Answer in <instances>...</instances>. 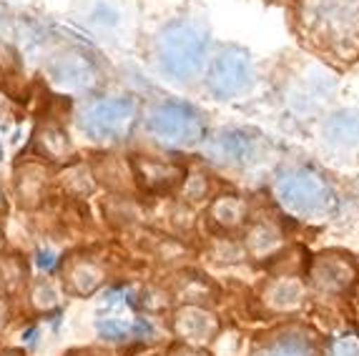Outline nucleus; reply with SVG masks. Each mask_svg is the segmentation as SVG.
Here are the masks:
<instances>
[{
    "label": "nucleus",
    "instance_id": "a878e982",
    "mask_svg": "<svg viewBox=\"0 0 359 356\" xmlns=\"http://www.w3.org/2000/svg\"><path fill=\"white\" fill-rule=\"evenodd\" d=\"M133 331H136L138 336H154V327H151L146 319H138L136 327H133Z\"/></svg>",
    "mask_w": 359,
    "mask_h": 356
},
{
    "label": "nucleus",
    "instance_id": "9b49d317",
    "mask_svg": "<svg viewBox=\"0 0 359 356\" xmlns=\"http://www.w3.org/2000/svg\"><path fill=\"white\" fill-rule=\"evenodd\" d=\"M174 331L176 336L186 338V341H211L219 334V319L204 306L186 303L174 316Z\"/></svg>",
    "mask_w": 359,
    "mask_h": 356
},
{
    "label": "nucleus",
    "instance_id": "39448f33",
    "mask_svg": "<svg viewBox=\"0 0 359 356\" xmlns=\"http://www.w3.org/2000/svg\"><path fill=\"white\" fill-rule=\"evenodd\" d=\"M138 118V106L133 98H111L98 101L83 113L81 128L88 133V138L101 143L126 141L133 131Z\"/></svg>",
    "mask_w": 359,
    "mask_h": 356
},
{
    "label": "nucleus",
    "instance_id": "f03ea898",
    "mask_svg": "<svg viewBox=\"0 0 359 356\" xmlns=\"http://www.w3.org/2000/svg\"><path fill=\"white\" fill-rule=\"evenodd\" d=\"M206 48L209 36L201 25L191 20H174L156 38V58L166 76L189 81L204 66Z\"/></svg>",
    "mask_w": 359,
    "mask_h": 356
},
{
    "label": "nucleus",
    "instance_id": "a211bd4d",
    "mask_svg": "<svg viewBox=\"0 0 359 356\" xmlns=\"http://www.w3.org/2000/svg\"><path fill=\"white\" fill-rule=\"evenodd\" d=\"M257 356H311L306 338L294 331H284L282 336H274Z\"/></svg>",
    "mask_w": 359,
    "mask_h": 356
},
{
    "label": "nucleus",
    "instance_id": "ddd939ff",
    "mask_svg": "<svg viewBox=\"0 0 359 356\" xmlns=\"http://www.w3.org/2000/svg\"><path fill=\"white\" fill-rule=\"evenodd\" d=\"M306 294V286L294 276H279V279L269 281L264 289V301L269 303L276 311H292L302 306Z\"/></svg>",
    "mask_w": 359,
    "mask_h": 356
},
{
    "label": "nucleus",
    "instance_id": "c756f323",
    "mask_svg": "<svg viewBox=\"0 0 359 356\" xmlns=\"http://www.w3.org/2000/svg\"><path fill=\"white\" fill-rule=\"evenodd\" d=\"M3 206H6V198H3V191H0V211H3Z\"/></svg>",
    "mask_w": 359,
    "mask_h": 356
},
{
    "label": "nucleus",
    "instance_id": "f8f14e48",
    "mask_svg": "<svg viewBox=\"0 0 359 356\" xmlns=\"http://www.w3.org/2000/svg\"><path fill=\"white\" fill-rule=\"evenodd\" d=\"M33 149L41 158H48L53 163H66L73 156L71 138L58 123H43L33 138Z\"/></svg>",
    "mask_w": 359,
    "mask_h": 356
},
{
    "label": "nucleus",
    "instance_id": "0eeeda50",
    "mask_svg": "<svg viewBox=\"0 0 359 356\" xmlns=\"http://www.w3.org/2000/svg\"><path fill=\"white\" fill-rule=\"evenodd\" d=\"M309 286L327 296H339L357 284V263L344 251H322L306 268Z\"/></svg>",
    "mask_w": 359,
    "mask_h": 356
},
{
    "label": "nucleus",
    "instance_id": "bb28decb",
    "mask_svg": "<svg viewBox=\"0 0 359 356\" xmlns=\"http://www.w3.org/2000/svg\"><path fill=\"white\" fill-rule=\"evenodd\" d=\"M38 266L41 268L53 266V254H50V251H38Z\"/></svg>",
    "mask_w": 359,
    "mask_h": 356
},
{
    "label": "nucleus",
    "instance_id": "4be33fe9",
    "mask_svg": "<svg viewBox=\"0 0 359 356\" xmlns=\"http://www.w3.org/2000/svg\"><path fill=\"white\" fill-rule=\"evenodd\" d=\"M330 356H359V338L352 334L337 336L330 346Z\"/></svg>",
    "mask_w": 359,
    "mask_h": 356
},
{
    "label": "nucleus",
    "instance_id": "4468645a",
    "mask_svg": "<svg viewBox=\"0 0 359 356\" xmlns=\"http://www.w3.org/2000/svg\"><path fill=\"white\" fill-rule=\"evenodd\" d=\"M68 291L76 296H90L103 284V268L93 259H73L66 266Z\"/></svg>",
    "mask_w": 359,
    "mask_h": 356
},
{
    "label": "nucleus",
    "instance_id": "5701e85b",
    "mask_svg": "<svg viewBox=\"0 0 359 356\" xmlns=\"http://www.w3.org/2000/svg\"><path fill=\"white\" fill-rule=\"evenodd\" d=\"M55 301H58V294H55V289L48 284V281H38V284L33 286V303H36V306L48 309V306H53Z\"/></svg>",
    "mask_w": 359,
    "mask_h": 356
},
{
    "label": "nucleus",
    "instance_id": "7ed1b4c3",
    "mask_svg": "<svg viewBox=\"0 0 359 356\" xmlns=\"http://www.w3.org/2000/svg\"><path fill=\"white\" fill-rule=\"evenodd\" d=\"M276 201L299 219H324L332 214L337 198L322 173L304 166L284 168L274 181Z\"/></svg>",
    "mask_w": 359,
    "mask_h": 356
},
{
    "label": "nucleus",
    "instance_id": "20e7f679",
    "mask_svg": "<svg viewBox=\"0 0 359 356\" xmlns=\"http://www.w3.org/2000/svg\"><path fill=\"white\" fill-rule=\"evenodd\" d=\"M149 131L166 146H194L204 138V116L186 101H163L149 116Z\"/></svg>",
    "mask_w": 359,
    "mask_h": 356
},
{
    "label": "nucleus",
    "instance_id": "dca6fc26",
    "mask_svg": "<svg viewBox=\"0 0 359 356\" xmlns=\"http://www.w3.org/2000/svg\"><path fill=\"white\" fill-rule=\"evenodd\" d=\"M209 221L222 228V231H233L246 221V203L239 196H216L209 206Z\"/></svg>",
    "mask_w": 359,
    "mask_h": 356
},
{
    "label": "nucleus",
    "instance_id": "7c9ffc66",
    "mask_svg": "<svg viewBox=\"0 0 359 356\" xmlns=\"http://www.w3.org/2000/svg\"><path fill=\"white\" fill-rule=\"evenodd\" d=\"M3 356H18V354H3Z\"/></svg>",
    "mask_w": 359,
    "mask_h": 356
},
{
    "label": "nucleus",
    "instance_id": "b1692460",
    "mask_svg": "<svg viewBox=\"0 0 359 356\" xmlns=\"http://www.w3.org/2000/svg\"><path fill=\"white\" fill-rule=\"evenodd\" d=\"M186 184V198H191V201H201L206 198V178L204 176H191V178H184Z\"/></svg>",
    "mask_w": 359,
    "mask_h": 356
},
{
    "label": "nucleus",
    "instance_id": "cd10ccee",
    "mask_svg": "<svg viewBox=\"0 0 359 356\" xmlns=\"http://www.w3.org/2000/svg\"><path fill=\"white\" fill-rule=\"evenodd\" d=\"M174 356H209V354H204V351H198V349H181V351H176Z\"/></svg>",
    "mask_w": 359,
    "mask_h": 356
},
{
    "label": "nucleus",
    "instance_id": "c85d7f7f",
    "mask_svg": "<svg viewBox=\"0 0 359 356\" xmlns=\"http://www.w3.org/2000/svg\"><path fill=\"white\" fill-rule=\"evenodd\" d=\"M3 108H6V95L0 93V111H3Z\"/></svg>",
    "mask_w": 359,
    "mask_h": 356
},
{
    "label": "nucleus",
    "instance_id": "2f4dec72",
    "mask_svg": "<svg viewBox=\"0 0 359 356\" xmlns=\"http://www.w3.org/2000/svg\"><path fill=\"white\" fill-rule=\"evenodd\" d=\"M0 327H3V316H0Z\"/></svg>",
    "mask_w": 359,
    "mask_h": 356
},
{
    "label": "nucleus",
    "instance_id": "2eb2a0df",
    "mask_svg": "<svg viewBox=\"0 0 359 356\" xmlns=\"http://www.w3.org/2000/svg\"><path fill=\"white\" fill-rule=\"evenodd\" d=\"M324 138L332 146L352 149L359 143V113L354 111H337L324 123Z\"/></svg>",
    "mask_w": 359,
    "mask_h": 356
},
{
    "label": "nucleus",
    "instance_id": "f3484780",
    "mask_svg": "<svg viewBox=\"0 0 359 356\" xmlns=\"http://www.w3.org/2000/svg\"><path fill=\"white\" fill-rule=\"evenodd\" d=\"M279 246H282V231L274 224L259 221V224H252V228L246 231V251L257 259L274 254Z\"/></svg>",
    "mask_w": 359,
    "mask_h": 356
},
{
    "label": "nucleus",
    "instance_id": "aec40b11",
    "mask_svg": "<svg viewBox=\"0 0 359 356\" xmlns=\"http://www.w3.org/2000/svg\"><path fill=\"white\" fill-rule=\"evenodd\" d=\"M63 186L71 191L73 196L83 198L96 189V181H93L90 171H86V166H73L71 171L66 173V178H63Z\"/></svg>",
    "mask_w": 359,
    "mask_h": 356
},
{
    "label": "nucleus",
    "instance_id": "9d476101",
    "mask_svg": "<svg viewBox=\"0 0 359 356\" xmlns=\"http://www.w3.org/2000/svg\"><path fill=\"white\" fill-rule=\"evenodd\" d=\"M48 76L53 78L58 85L83 88V85L93 83L96 68H93V60H90L83 50H68V53L53 58V63L48 66Z\"/></svg>",
    "mask_w": 359,
    "mask_h": 356
},
{
    "label": "nucleus",
    "instance_id": "6ab92c4d",
    "mask_svg": "<svg viewBox=\"0 0 359 356\" xmlns=\"http://www.w3.org/2000/svg\"><path fill=\"white\" fill-rule=\"evenodd\" d=\"M46 189V171L41 166H25V173H18V193L20 201L33 206L43 196Z\"/></svg>",
    "mask_w": 359,
    "mask_h": 356
},
{
    "label": "nucleus",
    "instance_id": "393cba45",
    "mask_svg": "<svg viewBox=\"0 0 359 356\" xmlns=\"http://www.w3.org/2000/svg\"><path fill=\"white\" fill-rule=\"evenodd\" d=\"M98 331H101V336L114 338V341L126 336V327L118 324V321H101V324H98Z\"/></svg>",
    "mask_w": 359,
    "mask_h": 356
},
{
    "label": "nucleus",
    "instance_id": "f257e3e1",
    "mask_svg": "<svg viewBox=\"0 0 359 356\" xmlns=\"http://www.w3.org/2000/svg\"><path fill=\"white\" fill-rule=\"evenodd\" d=\"M299 25L324 53L339 60L359 55V0H302Z\"/></svg>",
    "mask_w": 359,
    "mask_h": 356
},
{
    "label": "nucleus",
    "instance_id": "423d86ee",
    "mask_svg": "<svg viewBox=\"0 0 359 356\" xmlns=\"http://www.w3.org/2000/svg\"><path fill=\"white\" fill-rule=\"evenodd\" d=\"M254 63L249 50L239 46L222 48L206 71V88L216 98H233L252 85Z\"/></svg>",
    "mask_w": 359,
    "mask_h": 356
},
{
    "label": "nucleus",
    "instance_id": "1a4fd4ad",
    "mask_svg": "<svg viewBox=\"0 0 359 356\" xmlns=\"http://www.w3.org/2000/svg\"><path fill=\"white\" fill-rule=\"evenodd\" d=\"M131 173L136 178V184L146 193H171L176 186L184 184L186 171L184 166L174 163V160L163 158H151V156H136L131 160Z\"/></svg>",
    "mask_w": 359,
    "mask_h": 356
},
{
    "label": "nucleus",
    "instance_id": "412c9836",
    "mask_svg": "<svg viewBox=\"0 0 359 356\" xmlns=\"http://www.w3.org/2000/svg\"><path fill=\"white\" fill-rule=\"evenodd\" d=\"M0 289L13 294V291H18L25 281V266L18 261V259H6V261L0 263Z\"/></svg>",
    "mask_w": 359,
    "mask_h": 356
},
{
    "label": "nucleus",
    "instance_id": "6e6552de",
    "mask_svg": "<svg viewBox=\"0 0 359 356\" xmlns=\"http://www.w3.org/2000/svg\"><path fill=\"white\" fill-rule=\"evenodd\" d=\"M206 153L224 166H252L262 156V141L246 128H224L209 141Z\"/></svg>",
    "mask_w": 359,
    "mask_h": 356
}]
</instances>
